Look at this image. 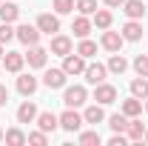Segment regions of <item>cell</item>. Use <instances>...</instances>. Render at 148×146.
I'll return each mask as SVG.
<instances>
[{"label":"cell","instance_id":"obj_31","mask_svg":"<svg viewBox=\"0 0 148 146\" xmlns=\"http://www.w3.org/2000/svg\"><path fill=\"white\" fill-rule=\"evenodd\" d=\"M131 66H134V72L140 74V77H148V55H137Z\"/></svg>","mask_w":148,"mask_h":146},{"label":"cell","instance_id":"obj_27","mask_svg":"<svg viewBox=\"0 0 148 146\" xmlns=\"http://www.w3.org/2000/svg\"><path fill=\"white\" fill-rule=\"evenodd\" d=\"M77 55H83L86 60H88V57H94V55H97V43H94V40H88V37H80Z\"/></svg>","mask_w":148,"mask_h":146},{"label":"cell","instance_id":"obj_19","mask_svg":"<svg viewBox=\"0 0 148 146\" xmlns=\"http://www.w3.org/2000/svg\"><path fill=\"white\" fill-rule=\"evenodd\" d=\"M91 26H94V23L88 20V15H77L74 23H71V32H74V37H88Z\"/></svg>","mask_w":148,"mask_h":146},{"label":"cell","instance_id":"obj_13","mask_svg":"<svg viewBox=\"0 0 148 146\" xmlns=\"http://www.w3.org/2000/svg\"><path fill=\"white\" fill-rule=\"evenodd\" d=\"M66 77H69V74L63 72V69H46L43 86H49V89H63V86H66Z\"/></svg>","mask_w":148,"mask_h":146},{"label":"cell","instance_id":"obj_7","mask_svg":"<svg viewBox=\"0 0 148 146\" xmlns=\"http://www.w3.org/2000/svg\"><path fill=\"white\" fill-rule=\"evenodd\" d=\"M94 100L97 103H103V106H108V103H114L117 100V86H111V83H97L94 86Z\"/></svg>","mask_w":148,"mask_h":146},{"label":"cell","instance_id":"obj_4","mask_svg":"<svg viewBox=\"0 0 148 146\" xmlns=\"http://www.w3.org/2000/svg\"><path fill=\"white\" fill-rule=\"evenodd\" d=\"M63 72L69 74V77H77V74L86 72V57L77 55V52H69V55L63 57Z\"/></svg>","mask_w":148,"mask_h":146},{"label":"cell","instance_id":"obj_15","mask_svg":"<svg viewBox=\"0 0 148 146\" xmlns=\"http://www.w3.org/2000/svg\"><path fill=\"white\" fill-rule=\"evenodd\" d=\"M123 12H125V17H128V20H143L148 9H145L143 0H125V3H123Z\"/></svg>","mask_w":148,"mask_h":146},{"label":"cell","instance_id":"obj_2","mask_svg":"<svg viewBox=\"0 0 148 146\" xmlns=\"http://www.w3.org/2000/svg\"><path fill=\"white\" fill-rule=\"evenodd\" d=\"M83 123H86L83 115H80L77 109H71V106H66V112L60 115V129H63V132H80Z\"/></svg>","mask_w":148,"mask_h":146},{"label":"cell","instance_id":"obj_22","mask_svg":"<svg viewBox=\"0 0 148 146\" xmlns=\"http://www.w3.org/2000/svg\"><path fill=\"white\" fill-rule=\"evenodd\" d=\"M3 140L9 146H23V143H29V135H26L23 129L14 126V129H9V132H3Z\"/></svg>","mask_w":148,"mask_h":146},{"label":"cell","instance_id":"obj_30","mask_svg":"<svg viewBox=\"0 0 148 146\" xmlns=\"http://www.w3.org/2000/svg\"><path fill=\"white\" fill-rule=\"evenodd\" d=\"M74 9H77L80 15H88V17H91L94 12H97V0H77Z\"/></svg>","mask_w":148,"mask_h":146},{"label":"cell","instance_id":"obj_36","mask_svg":"<svg viewBox=\"0 0 148 146\" xmlns=\"http://www.w3.org/2000/svg\"><path fill=\"white\" fill-rule=\"evenodd\" d=\"M6 100H9V89L0 83V106H6Z\"/></svg>","mask_w":148,"mask_h":146},{"label":"cell","instance_id":"obj_23","mask_svg":"<svg viewBox=\"0 0 148 146\" xmlns=\"http://www.w3.org/2000/svg\"><path fill=\"white\" fill-rule=\"evenodd\" d=\"M106 66H108L111 74H123L125 69H128V60L120 55V52H111V57H108V63H106Z\"/></svg>","mask_w":148,"mask_h":146},{"label":"cell","instance_id":"obj_24","mask_svg":"<svg viewBox=\"0 0 148 146\" xmlns=\"http://www.w3.org/2000/svg\"><path fill=\"white\" fill-rule=\"evenodd\" d=\"M91 23L97 29H111V23H114V15H111L108 9H97L91 15Z\"/></svg>","mask_w":148,"mask_h":146},{"label":"cell","instance_id":"obj_1","mask_svg":"<svg viewBox=\"0 0 148 146\" xmlns=\"http://www.w3.org/2000/svg\"><path fill=\"white\" fill-rule=\"evenodd\" d=\"M86 100H88L86 86H66V89H63V103H66V106H71V109L86 106Z\"/></svg>","mask_w":148,"mask_h":146},{"label":"cell","instance_id":"obj_21","mask_svg":"<svg viewBox=\"0 0 148 146\" xmlns=\"http://www.w3.org/2000/svg\"><path fill=\"white\" fill-rule=\"evenodd\" d=\"M120 112H123L125 117H140V115H143V100L131 95L128 100H123V106H120Z\"/></svg>","mask_w":148,"mask_h":146},{"label":"cell","instance_id":"obj_29","mask_svg":"<svg viewBox=\"0 0 148 146\" xmlns=\"http://www.w3.org/2000/svg\"><path fill=\"white\" fill-rule=\"evenodd\" d=\"M108 126H111V132H125L128 117H125L123 112H117V115H111V117H108Z\"/></svg>","mask_w":148,"mask_h":146},{"label":"cell","instance_id":"obj_40","mask_svg":"<svg viewBox=\"0 0 148 146\" xmlns=\"http://www.w3.org/2000/svg\"><path fill=\"white\" fill-rule=\"evenodd\" d=\"M145 112H148V97H145Z\"/></svg>","mask_w":148,"mask_h":146},{"label":"cell","instance_id":"obj_32","mask_svg":"<svg viewBox=\"0 0 148 146\" xmlns=\"http://www.w3.org/2000/svg\"><path fill=\"white\" fill-rule=\"evenodd\" d=\"M51 6H54L57 15H71L74 12V0H51Z\"/></svg>","mask_w":148,"mask_h":146},{"label":"cell","instance_id":"obj_16","mask_svg":"<svg viewBox=\"0 0 148 146\" xmlns=\"http://www.w3.org/2000/svg\"><path fill=\"white\" fill-rule=\"evenodd\" d=\"M37 120V106L34 100H23L17 106V123H34Z\"/></svg>","mask_w":148,"mask_h":146},{"label":"cell","instance_id":"obj_39","mask_svg":"<svg viewBox=\"0 0 148 146\" xmlns=\"http://www.w3.org/2000/svg\"><path fill=\"white\" fill-rule=\"evenodd\" d=\"M3 55H6V52H3V43H0V57H3Z\"/></svg>","mask_w":148,"mask_h":146},{"label":"cell","instance_id":"obj_34","mask_svg":"<svg viewBox=\"0 0 148 146\" xmlns=\"http://www.w3.org/2000/svg\"><path fill=\"white\" fill-rule=\"evenodd\" d=\"M29 143H34V146H46V143H49V135H46L43 129H37V132H32V135H29Z\"/></svg>","mask_w":148,"mask_h":146},{"label":"cell","instance_id":"obj_37","mask_svg":"<svg viewBox=\"0 0 148 146\" xmlns=\"http://www.w3.org/2000/svg\"><path fill=\"white\" fill-rule=\"evenodd\" d=\"M103 3H106V6H111V9H117V6H123L125 0H103Z\"/></svg>","mask_w":148,"mask_h":146},{"label":"cell","instance_id":"obj_26","mask_svg":"<svg viewBox=\"0 0 148 146\" xmlns=\"http://www.w3.org/2000/svg\"><path fill=\"white\" fill-rule=\"evenodd\" d=\"M131 95L140 97V100H145L148 97V77H140V74H137V77L131 80Z\"/></svg>","mask_w":148,"mask_h":146},{"label":"cell","instance_id":"obj_17","mask_svg":"<svg viewBox=\"0 0 148 146\" xmlns=\"http://www.w3.org/2000/svg\"><path fill=\"white\" fill-rule=\"evenodd\" d=\"M37 86H40V83H37L34 74H20L17 77V92L23 95V97H32V95L37 92Z\"/></svg>","mask_w":148,"mask_h":146},{"label":"cell","instance_id":"obj_35","mask_svg":"<svg viewBox=\"0 0 148 146\" xmlns=\"http://www.w3.org/2000/svg\"><path fill=\"white\" fill-rule=\"evenodd\" d=\"M128 143V138H125V132H114L108 138V146H125Z\"/></svg>","mask_w":148,"mask_h":146},{"label":"cell","instance_id":"obj_38","mask_svg":"<svg viewBox=\"0 0 148 146\" xmlns=\"http://www.w3.org/2000/svg\"><path fill=\"white\" fill-rule=\"evenodd\" d=\"M143 143H148V129H145V138H143Z\"/></svg>","mask_w":148,"mask_h":146},{"label":"cell","instance_id":"obj_18","mask_svg":"<svg viewBox=\"0 0 148 146\" xmlns=\"http://www.w3.org/2000/svg\"><path fill=\"white\" fill-rule=\"evenodd\" d=\"M83 120H86V123H91V126L103 123V120H106V112H103V103H91V106H86V112H83Z\"/></svg>","mask_w":148,"mask_h":146},{"label":"cell","instance_id":"obj_41","mask_svg":"<svg viewBox=\"0 0 148 146\" xmlns=\"http://www.w3.org/2000/svg\"><path fill=\"white\" fill-rule=\"evenodd\" d=\"M0 140H3V129H0Z\"/></svg>","mask_w":148,"mask_h":146},{"label":"cell","instance_id":"obj_11","mask_svg":"<svg viewBox=\"0 0 148 146\" xmlns=\"http://www.w3.org/2000/svg\"><path fill=\"white\" fill-rule=\"evenodd\" d=\"M125 138H128L131 143H143V138H145V123H143L140 117H128V126H125Z\"/></svg>","mask_w":148,"mask_h":146},{"label":"cell","instance_id":"obj_14","mask_svg":"<svg viewBox=\"0 0 148 146\" xmlns=\"http://www.w3.org/2000/svg\"><path fill=\"white\" fill-rule=\"evenodd\" d=\"M71 49H74L71 37H66V35H51V55L66 57L69 52H71Z\"/></svg>","mask_w":148,"mask_h":146},{"label":"cell","instance_id":"obj_6","mask_svg":"<svg viewBox=\"0 0 148 146\" xmlns=\"http://www.w3.org/2000/svg\"><path fill=\"white\" fill-rule=\"evenodd\" d=\"M106 74H108V66H106V63H86L83 77H86V83L97 86V83H103V80H106Z\"/></svg>","mask_w":148,"mask_h":146},{"label":"cell","instance_id":"obj_5","mask_svg":"<svg viewBox=\"0 0 148 146\" xmlns=\"http://www.w3.org/2000/svg\"><path fill=\"white\" fill-rule=\"evenodd\" d=\"M37 29L43 32V35H57L60 32V15H51V12H43L40 17H37Z\"/></svg>","mask_w":148,"mask_h":146},{"label":"cell","instance_id":"obj_3","mask_svg":"<svg viewBox=\"0 0 148 146\" xmlns=\"http://www.w3.org/2000/svg\"><path fill=\"white\" fill-rule=\"evenodd\" d=\"M40 35H43V32H40L37 26H29V23H20L17 29H14V37H17L23 46H37V43H40Z\"/></svg>","mask_w":148,"mask_h":146},{"label":"cell","instance_id":"obj_33","mask_svg":"<svg viewBox=\"0 0 148 146\" xmlns=\"http://www.w3.org/2000/svg\"><path fill=\"white\" fill-rule=\"evenodd\" d=\"M12 37H14V26H12V23H0V43L6 46Z\"/></svg>","mask_w":148,"mask_h":146},{"label":"cell","instance_id":"obj_20","mask_svg":"<svg viewBox=\"0 0 148 146\" xmlns=\"http://www.w3.org/2000/svg\"><path fill=\"white\" fill-rule=\"evenodd\" d=\"M120 35L125 37L128 43H137V40L143 37V23H140V20H128V23L123 26V32H120Z\"/></svg>","mask_w":148,"mask_h":146},{"label":"cell","instance_id":"obj_28","mask_svg":"<svg viewBox=\"0 0 148 146\" xmlns=\"http://www.w3.org/2000/svg\"><path fill=\"white\" fill-rule=\"evenodd\" d=\"M80 143H83V146H100L103 138H100L97 129H88V132H80Z\"/></svg>","mask_w":148,"mask_h":146},{"label":"cell","instance_id":"obj_10","mask_svg":"<svg viewBox=\"0 0 148 146\" xmlns=\"http://www.w3.org/2000/svg\"><path fill=\"white\" fill-rule=\"evenodd\" d=\"M46 60H49V49H43L40 43H37V46H29L26 63H29L32 69H43V66H46Z\"/></svg>","mask_w":148,"mask_h":146},{"label":"cell","instance_id":"obj_9","mask_svg":"<svg viewBox=\"0 0 148 146\" xmlns=\"http://www.w3.org/2000/svg\"><path fill=\"white\" fill-rule=\"evenodd\" d=\"M37 129H43L46 135H51V132H57L60 129V117H57L54 112H37Z\"/></svg>","mask_w":148,"mask_h":146},{"label":"cell","instance_id":"obj_8","mask_svg":"<svg viewBox=\"0 0 148 146\" xmlns=\"http://www.w3.org/2000/svg\"><path fill=\"white\" fill-rule=\"evenodd\" d=\"M100 43H103V49H106V52H120V49H123V43H125V37L120 35V32L103 29V37H100Z\"/></svg>","mask_w":148,"mask_h":146},{"label":"cell","instance_id":"obj_12","mask_svg":"<svg viewBox=\"0 0 148 146\" xmlns=\"http://www.w3.org/2000/svg\"><path fill=\"white\" fill-rule=\"evenodd\" d=\"M3 66H6V72L20 74L23 66H26V55H20V52H6V55H3Z\"/></svg>","mask_w":148,"mask_h":146},{"label":"cell","instance_id":"obj_25","mask_svg":"<svg viewBox=\"0 0 148 146\" xmlns=\"http://www.w3.org/2000/svg\"><path fill=\"white\" fill-rule=\"evenodd\" d=\"M20 17V6L17 3H0V20L3 23H14Z\"/></svg>","mask_w":148,"mask_h":146}]
</instances>
